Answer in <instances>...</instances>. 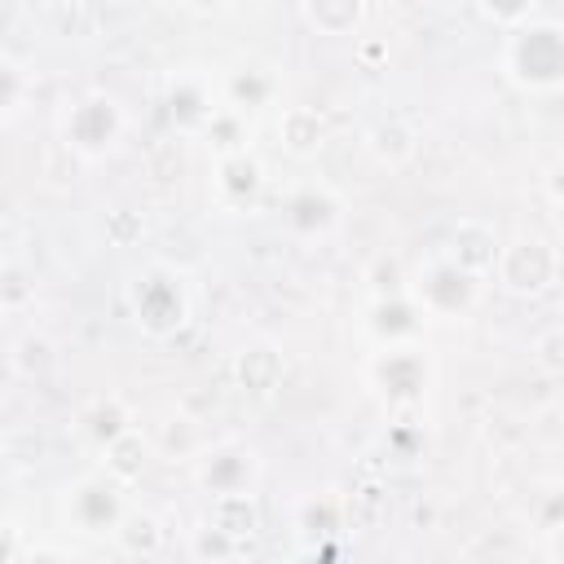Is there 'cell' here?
<instances>
[{"instance_id": "obj_1", "label": "cell", "mask_w": 564, "mask_h": 564, "mask_svg": "<svg viewBox=\"0 0 564 564\" xmlns=\"http://www.w3.org/2000/svg\"><path fill=\"white\" fill-rule=\"evenodd\" d=\"M502 70L524 93H560L564 84V26L555 18H524L507 31Z\"/></svg>"}, {"instance_id": "obj_2", "label": "cell", "mask_w": 564, "mask_h": 564, "mask_svg": "<svg viewBox=\"0 0 564 564\" xmlns=\"http://www.w3.org/2000/svg\"><path fill=\"white\" fill-rule=\"evenodd\" d=\"M480 278L458 269L441 247L427 251L414 269H405V295L423 313V322H463L480 304Z\"/></svg>"}, {"instance_id": "obj_3", "label": "cell", "mask_w": 564, "mask_h": 564, "mask_svg": "<svg viewBox=\"0 0 564 564\" xmlns=\"http://www.w3.org/2000/svg\"><path fill=\"white\" fill-rule=\"evenodd\" d=\"M57 128H62V145L66 150H75L79 159L97 163V159L119 150V141L128 132V115H123V101L115 93L93 88V93H84V97L62 106Z\"/></svg>"}, {"instance_id": "obj_4", "label": "cell", "mask_w": 564, "mask_h": 564, "mask_svg": "<svg viewBox=\"0 0 564 564\" xmlns=\"http://www.w3.org/2000/svg\"><path fill=\"white\" fill-rule=\"evenodd\" d=\"M128 300H132L137 326L154 339H167L189 322V291H185L181 273L167 264H150L145 273H137Z\"/></svg>"}, {"instance_id": "obj_5", "label": "cell", "mask_w": 564, "mask_h": 564, "mask_svg": "<svg viewBox=\"0 0 564 564\" xmlns=\"http://www.w3.org/2000/svg\"><path fill=\"white\" fill-rule=\"evenodd\" d=\"M57 511L75 533L110 538L119 529V520L128 516V498H123V485H115L106 471H93V476H79L62 489Z\"/></svg>"}, {"instance_id": "obj_6", "label": "cell", "mask_w": 564, "mask_h": 564, "mask_svg": "<svg viewBox=\"0 0 564 564\" xmlns=\"http://www.w3.org/2000/svg\"><path fill=\"white\" fill-rule=\"evenodd\" d=\"M560 278V251L542 234H520L507 247H498L494 282L507 295H546Z\"/></svg>"}, {"instance_id": "obj_7", "label": "cell", "mask_w": 564, "mask_h": 564, "mask_svg": "<svg viewBox=\"0 0 564 564\" xmlns=\"http://www.w3.org/2000/svg\"><path fill=\"white\" fill-rule=\"evenodd\" d=\"M432 357L423 344H401V348H375L366 379L370 388H379V397H388L392 405H419L432 388Z\"/></svg>"}, {"instance_id": "obj_8", "label": "cell", "mask_w": 564, "mask_h": 564, "mask_svg": "<svg viewBox=\"0 0 564 564\" xmlns=\"http://www.w3.org/2000/svg\"><path fill=\"white\" fill-rule=\"evenodd\" d=\"M260 480V454L247 441H220L194 458V485L207 498H229V494H251Z\"/></svg>"}, {"instance_id": "obj_9", "label": "cell", "mask_w": 564, "mask_h": 564, "mask_svg": "<svg viewBox=\"0 0 564 564\" xmlns=\"http://www.w3.org/2000/svg\"><path fill=\"white\" fill-rule=\"evenodd\" d=\"M216 88H220V106L247 119L251 110H260V106H273V101H278L282 79H278V70H273L269 62L247 57V62H234L229 70H220V75H216Z\"/></svg>"}, {"instance_id": "obj_10", "label": "cell", "mask_w": 564, "mask_h": 564, "mask_svg": "<svg viewBox=\"0 0 564 564\" xmlns=\"http://www.w3.org/2000/svg\"><path fill=\"white\" fill-rule=\"evenodd\" d=\"M167 110H172V119H176L181 132H198V137H203V128H207V123L216 119V110H220V88H216V79L203 75V70H194V66L176 70V75L167 79Z\"/></svg>"}, {"instance_id": "obj_11", "label": "cell", "mask_w": 564, "mask_h": 564, "mask_svg": "<svg viewBox=\"0 0 564 564\" xmlns=\"http://www.w3.org/2000/svg\"><path fill=\"white\" fill-rule=\"evenodd\" d=\"M339 216H344V203L330 185H295L282 198V225L295 238H322L339 225Z\"/></svg>"}, {"instance_id": "obj_12", "label": "cell", "mask_w": 564, "mask_h": 564, "mask_svg": "<svg viewBox=\"0 0 564 564\" xmlns=\"http://www.w3.org/2000/svg\"><path fill=\"white\" fill-rule=\"evenodd\" d=\"M366 330L375 339V348H401V344H419L423 335V313L410 304V295H375L366 308Z\"/></svg>"}, {"instance_id": "obj_13", "label": "cell", "mask_w": 564, "mask_h": 564, "mask_svg": "<svg viewBox=\"0 0 564 564\" xmlns=\"http://www.w3.org/2000/svg\"><path fill=\"white\" fill-rule=\"evenodd\" d=\"M212 189H216V203H220L225 212H242V207H251V203L260 198V189H264V167H260V159H256L251 150H242V154H225V159L216 163Z\"/></svg>"}, {"instance_id": "obj_14", "label": "cell", "mask_w": 564, "mask_h": 564, "mask_svg": "<svg viewBox=\"0 0 564 564\" xmlns=\"http://www.w3.org/2000/svg\"><path fill=\"white\" fill-rule=\"evenodd\" d=\"M458 269H467L471 278H489L494 273V260H498V238H494V229L485 225V220H458L454 225V234H449V242L441 247Z\"/></svg>"}, {"instance_id": "obj_15", "label": "cell", "mask_w": 564, "mask_h": 564, "mask_svg": "<svg viewBox=\"0 0 564 564\" xmlns=\"http://www.w3.org/2000/svg\"><path fill=\"white\" fill-rule=\"evenodd\" d=\"M278 132H282V145L295 159H313L326 145V123L313 106H286L282 119H278Z\"/></svg>"}, {"instance_id": "obj_16", "label": "cell", "mask_w": 564, "mask_h": 564, "mask_svg": "<svg viewBox=\"0 0 564 564\" xmlns=\"http://www.w3.org/2000/svg\"><path fill=\"white\" fill-rule=\"evenodd\" d=\"M163 524H159V516H150V511H141V507H128V516L119 520V529L110 533V542L123 551V555H137V560H150V555H159L163 551Z\"/></svg>"}, {"instance_id": "obj_17", "label": "cell", "mask_w": 564, "mask_h": 564, "mask_svg": "<svg viewBox=\"0 0 564 564\" xmlns=\"http://www.w3.org/2000/svg\"><path fill=\"white\" fill-rule=\"evenodd\" d=\"M79 427H84V436H88L97 449H106L110 441H119L123 432H132L137 419H132V410H128L119 397H101V401H93V405L84 410Z\"/></svg>"}, {"instance_id": "obj_18", "label": "cell", "mask_w": 564, "mask_h": 564, "mask_svg": "<svg viewBox=\"0 0 564 564\" xmlns=\"http://www.w3.org/2000/svg\"><path fill=\"white\" fill-rule=\"evenodd\" d=\"M207 524H212L216 533H225L229 542H238V538H251V533L260 529L256 494H229V498H212Z\"/></svg>"}, {"instance_id": "obj_19", "label": "cell", "mask_w": 564, "mask_h": 564, "mask_svg": "<svg viewBox=\"0 0 564 564\" xmlns=\"http://www.w3.org/2000/svg\"><path fill=\"white\" fill-rule=\"evenodd\" d=\"M106 476L115 480V485H132L141 471H145V463H150V441L141 436V427H132V432H123L119 441H110L106 449Z\"/></svg>"}, {"instance_id": "obj_20", "label": "cell", "mask_w": 564, "mask_h": 564, "mask_svg": "<svg viewBox=\"0 0 564 564\" xmlns=\"http://www.w3.org/2000/svg\"><path fill=\"white\" fill-rule=\"evenodd\" d=\"M238 379H242V388H251L256 397H269V392L278 388V379H282V357H278V348H273V344L247 348V352L238 357Z\"/></svg>"}, {"instance_id": "obj_21", "label": "cell", "mask_w": 564, "mask_h": 564, "mask_svg": "<svg viewBox=\"0 0 564 564\" xmlns=\"http://www.w3.org/2000/svg\"><path fill=\"white\" fill-rule=\"evenodd\" d=\"M300 13H304V22H313L322 35H352L366 9H361L357 0H317V4H304Z\"/></svg>"}, {"instance_id": "obj_22", "label": "cell", "mask_w": 564, "mask_h": 564, "mask_svg": "<svg viewBox=\"0 0 564 564\" xmlns=\"http://www.w3.org/2000/svg\"><path fill=\"white\" fill-rule=\"evenodd\" d=\"M370 154L383 163V167H401V163H410L414 159V150H419V141H414V132L401 123V119H392V123H379L375 132H370Z\"/></svg>"}, {"instance_id": "obj_23", "label": "cell", "mask_w": 564, "mask_h": 564, "mask_svg": "<svg viewBox=\"0 0 564 564\" xmlns=\"http://www.w3.org/2000/svg\"><path fill=\"white\" fill-rule=\"evenodd\" d=\"M203 137L216 145V154L225 159V154H242L247 150V137H251V128H247V119L242 115H234V110H216V119L203 128Z\"/></svg>"}, {"instance_id": "obj_24", "label": "cell", "mask_w": 564, "mask_h": 564, "mask_svg": "<svg viewBox=\"0 0 564 564\" xmlns=\"http://www.w3.org/2000/svg\"><path fill=\"white\" fill-rule=\"evenodd\" d=\"M26 97V70L13 53L0 48V119H9Z\"/></svg>"}, {"instance_id": "obj_25", "label": "cell", "mask_w": 564, "mask_h": 564, "mask_svg": "<svg viewBox=\"0 0 564 564\" xmlns=\"http://www.w3.org/2000/svg\"><path fill=\"white\" fill-rule=\"evenodd\" d=\"M31 295H35V282L26 278V269L13 264V260H4L0 264V304L4 308H26Z\"/></svg>"}, {"instance_id": "obj_26", "label": "cell", "mask_w": 564, "mask_h": 564, "mask_svg": "<svg viewBox=\"0 0 564 564\" xmlns=\"http://www.w3.org/2000/svg\"><path fill=\"white\" fill-rule=\"evenodd\" d=\"M560 348H564V335H560V326L542 330V335H538V344H533V366H538L542 375H551V379L564 370V352H560Z\"/></svg>"}, {"instance_id": "obj_27", "label": "cell", "mask_w": 564, "mask_h": 564, "mask_svg": "<svg viewBox=\"0 0 564 564\" xmlns=\"http://www.w3.org/2000/svg\"><path fill=\"white\" fill-rule=\"evenodd\" d=\"M22 533H18V524L13 520H0V564H18L22 560Z\"/></svg>"}, {"instance_id": "obj_28", "label": "cell", "mask_w": 564, "mask_h": 564, "mask_svg": "<svg viewBox=\"0 0 564 564\" xmlns=\"http://www.w3.org/2000/svg\"><path fill=\"white\" fill-rule=\"evenodd\" d=\"M18 564H75V560H70L62 546H48V542H40V546H26Z\"/></svg>"}, {"instance_id": "obj_29", "label": "cell", "mask_w": 564, "mask_h": 564, "mask_svg": "<svg viewBox=\"0 0 564 564\" xmlns=\"http://www.w3.org/2000/svg\"><path fill=\"white\" fill-rule=\"evenodd\" d=\"M225 564H242V560H225Z\"/></svg>"}, {"instance_id": "obj_30", "label": "cell", "mask_w": 564, "mask_h": 564, "mask_svg": "<svg viewBox=\"0 0 564 564\" xmlns=\"http://www.w3.org/2000/svg\"><path fill=\"white\" fill-rule=\"evenodd\" d=\"M0 264H4V260H0Z\"/></svg>"}]
</instances>
